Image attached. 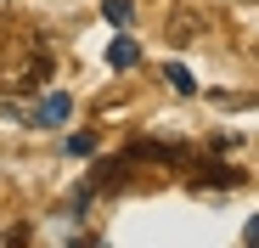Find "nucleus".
<instances>
[{"instance_id":"f257e3e1","label":"nucleus","mask_w":259,"mask_h":248,"mask_svg":"<svg viewBox=\"0 0 259 248\" xmlns=\"http://www.w3.org/2000/svg\"><path fill=\"white\" fill-rule=\"evenodd\" d=\"M130 158H152V163H192V147L186 141H136Z\"/></svg>"},{"instance_id":"f03ea898","label":"nucleus","mask_w":259,"mask_h":248,"mask_svg":"<svg viewBox=\"0 0 259 248\" xmlns=\"http://www.w3.org/2000/svg\"><path fill=\"white\" fill-rule=\"evenodd\" d=\"M197 170H192V186H242L248 175L237 170V163H203V158H192Z\"/></svg>"},{"instance_id":"7ed1b4c3","label":"nucleus","mask_w":259,"mask_h":248,"mask_svg":"<svg viewBox=\"0 0 259 248\" xmlns=\"http://www.w3.org/2000/svg\"><path fill=\"white\" fill-rule=\"evenodd\" d=\"M68 113H73V102H68L62 91H46V96H39V107L28 113V124H46V130H57V124H68Z\"/></svg>"},{"instance_id":"20e7f679","label":"nucleus","mask_w":259,"mask_h":248,"mask_svg":"<svg viewBox=\"0 0 259 248\" xmlns=\"http://www.w3.org/2000/svg\"><path fill=\"white\" fill-rule=\"evenodd\" d=\"M91 192H118V186H130V170H124V158H102L96 170H91V181H84Z\"/></svg>"},{"instance_id":"39448f33","label":"nucleus","mask_w":259,"mask_h":248,"mask_svg":"<svg viewBox=\"0 0 259 248\" xmlns=\"http://www.w3.org/2000/svg\"><path fill=\"white\" fill-rule=\"evenodd\" d=\"M107 62H113V68H136V62H141L136 39H113V46H107Z\"/></svg>"},{"instance_id":"423d86ee","label":"nucleus","mask_w":259,"mask_h":248,"mask_svg":"<svg viewBox=\"0 0 259 248\" xmlns=\"http://www.w3.org/2000/svg\"><path fill=\"white\" fill-rule=\"evenodd\" d=\"M163 73H169V85H175V91H181V96H192V91H197V79H192V73H186V68H181V62H169V68H163Z\"/></svg>"},{"instance_id":"0eeeda50","label":"nucleus","mask_w":259,"mask_h":248,"mask_svg":"<svg viewBox=\"0 0 259 248\" xmlns=\"http://www.w3.org/2000/svg\"><path fill=\"white\" fill-rule=\"evenodd\" d=\"M68 152H73V158H91V152H96V136H91V130L68 136Z\"/></svg>"},{"instance_id":"6e6552de","label":"nucleus","mask_w":259,"mask_h":248,"mask_svg":"<svg viewBox=\"0 0 259 248\" xmlns=\"http://www.w3.org/2000/svg\"><path fill=\"white\" fill-rule=\"evenodd\" d=\"M197 28H203V23H192V17L181 12V17H175V28H169V39H175V46H186V39H192Z\"/></svg>"},{"instance_id":"1a4fd4ad","label":"nucleus","mask_w":259,"mask_h":248,"mask_svg":"<svg viewBox=\"0 0 259 248\" xmlns=\"http://www.w3.org/2000/svg\"><path fill=\"white\" fill-rule=\"evenodd\" d=\"M102 12H107V23L124 28V23H130V0H102Z\"/></svg>"},{"instance_id":"9d476101","label":"nucleus","mask_w":259,"mask_h":248,"mask_svg":"<svg viewBox=\"0 0 259 248\" xmlns=\"http://www.w3.org/2000/svg\"><path fill=\"white\" fill-rule=\"evenodd\" d=\"M242 237H248V242H259V215H253V220L242 226Z\"/></svg>"},{"instance_id":"9b49d317","label":"nucleus","mask_w":259,"mask_h":248,"mask_svg":"<svg viewBox=\"0 0 259 248\" xmlns=\"http://www.w3.org/2000/svg\"><path fill=\"white\" fill-rule=\"evenodd\" d=\"M0 68H6V39H0Z\"/></svg>"}]
</instances>
